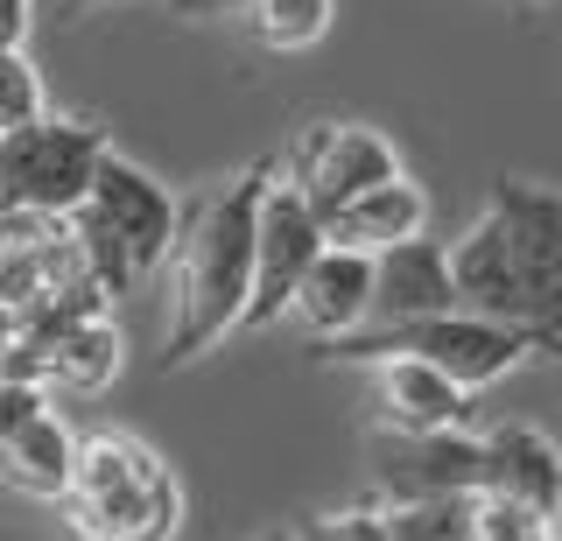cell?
Listing matches in <instances>:
<instances>
[{"label":"cell","instance_id":"8","mask_svg":"<svg viewBox=\"0 0 562 541\" xmlns=\"http://www.w3.org/2000/svg\"><path fill=\"white\" fill-rule=\"evenodd\" d=\"M316 253H324V218H316L303 204V190L281 183V169H274L268 198H260V233H254V295H246V317H239L233 338H254V330L289 317V303H295V289H303Z\"/></svg>","mask_w":562,"mask_h":541},{"label":"cell","instance_id":"22","mask_svg":"<svg viewBox=\"0 0 562 541\" xmlns=\"http://www.w3.org/2000/svg\"><path fill=\"white\" fill-rule=\"evenodd\" d=\"M35 113H43V84H35L29 57H22V49H0V134L22 127V120H35Z\"/></svg>","mask_w":562,"mask_h":541},{"label":"cell","instance_id":"18","mask_svg":"<svg viewBox=\"0 0 562 541\" xmlns=\"http://www.w3.org/2000/svg\"><path fill=\"white\" fill-rule=\"evenodd\" d=\"M246 22H254L260 49H316L330 36V0H246Z\"/></svg>","mask_w":562,"mask_h":541},{"label":"cell","instance_id":"2","mask_svg":"<svg viewBox=\"0 0 562 541\" xmlns=\"http://www.w3.org/2000/svg\"><path fill=\"white\" fill-rule=\"evenodd\" d=\"M64 534L70 541H169L183 520V485L127 429H92L78 436V464H70Z\"/></svg>","mask_w":562,"mask_h":541},{"label":"cell","instance_id":"17","mask_svg":"<svg viewBox=\"0 0 562 541\" xmlns=\"http://www.w3.org/2000/svg\"><path fill=\"white\" fill-rule=\"evenodd\" d=\"M113 373H120V330H113V317L70 324L64 338L49 345V359H43V387L49 394H105Z\"/></svg>","mask_w":562,"mask_h":541},{"label":"cell","instance_id":"19","mask_svg":"<svg viewBox=\"0 0 562 541\" xmlns=\"http://www.w3.org/2000/svg\"><path fill=\"white\" fill-rule=\"evenodd\" d=\"M394 541H479L471 528V493H429V499H401L380 506Z\"/></svg>","mask_w":562,"mask_h":541},{"label":"cell","instance_id":"21","mask_svg":"<svg viewBox=\"0 0 562 541\" xmlns=\"http://www.w3.org/2000/svg\"><path fill=\"white\" fill-rule=\"evenodd\" d=\"M295 541H394V528H386L380 499H366V506H345V514L303 520V528H295Z\"/></svg>","mask_w":562,"mask_h":541},{"label":"cell","instance_id":"29","mask_svg":"<svg viewBox=\"0 0 562 541\" xmlns=\"http://www.w3.org/2000/svg\"><path fill=\"white\" fill-rule=\"evenodd\" d=\"M555 528H562V514H555Z\"/></svg>","mask_w":562,"mask_h":541},{"label":"cell","instance_id":"14","mask_svg":"<svg viewBox=\"0 0 562 541\" xmlns=\"http://www.w3.org/2000/svg\"><path fill=\"white\" fill-rule=\"evenodd\" d=\"M415 233H429V198H422L408 177H386V183L366 190V198H351L324 218V239L330 247H351V253H380V247L415 239Z\"/></svg>","mask_w":562,"mask_h":541},{"label":"cell","instance_id":"24","mask_svg":"<svg viewBox=\"0 0 562 541\" xmlns=\"http://www.w3.org/2000/svg\"><path fill=\"white\" fill-rule=\"evenodd\" d=\"M183 22H225V14H246V0H169Z\"/></svg>","mask_w":562,"mask_h":541},{"label":"cell","instance_id":"26","mask_svg":"<svg viewBox=\"0 0 562 541\" xmlns=\"http://www.w3.org/2000/svg\"><path fill=\"white\" fill-rule=\"evenodd\" d=\"M14 324H22V309H14V303H0V352L14 345Z\"/></svg>","mask_w":562,"mask_h":541},{"label":"cell","instance_id":"12","mask_svg":"<svg viewBox=\"0 0 562 541\" xmlns=\"http://www.w3.org/2000/svg\"><path fill=\"white\" fill-rule=\"evenodd\" d=\"M289 317L310 330V345H330V338L366 330L373 324V253H351V247H330L324 239V253L310 260Z\"/></svg>","mask_w":562,"mask_h":541},{"label":"cell","instance_id":"27","mask_svg":"<svg viewBox=\"0 0 562 541\" xmlns=\"http://www.w3.org/2000/svg\"><path fill=\"white\" fill-rule=\"evenodd\" d=\"M506 8H514V14H527V8H541V0H506Z\"/></svg>","mask_w":562,"mask_h":541},{"label":"cell","instance_id":"4","mask_svg":"<svg viewBox=\"0 0 562 541\" xmlns=\"http://www.w3.org/2000/svg\"><path fill=\"white\" fill-rule=\"evenodd\" d=\"M380 352H415V359H429L436 373H450L457 387H492V380H506L514 365L535 352V338H527L520 324H499V317H479V309H436V317H422V324H401V330H351V338H330V345H316V359H330V365H366V359H380Z\"/></svg>","mask_w":562,"mask_h":541},{"label":"cell","instance_id":"13","mask_svg":"<svg viewBox=\"0 0 562 541\" xmlns=\"http://www.w3.org/2000/svg\"><path fill=\"white\" fill-rule=\"evenodd\" d=\"M485 450V478L479 493H499V499H520L535 514H562V450L541 436L535 422H492L479 436Z\"/></svg>","mask_w":562,"mask_h":541},{"label":"cell","instance_id":"7","mask_svg":"<svg viewBox=\"0 0 562 541\" xmlns=\"http://www.w3.org/2000/svg\"><path fill=\"white\" fill-rule=\"evenodd\" d=\"M274 162H281V183L303 190V204L316 218H330L338 204L366 198V190L386 183V177H401L394 142L373 134V127H359V120H310Z\"/></svg>","mask_w":562,"mask_h":541},{"label":"cell","instance_id":"15","mask_svg":"<svg viewBox=\"0 0 562 541\" xmlns=\"http://www.w3.org/2000/svg\"><path fill=\"white\" fill-rule=\"evenodd\" d=\"M450 282H457V303H464V309L499 317V324H520L514 260H506V239H499V218H492V212H479L471 233L450 247Z\"/></svg>","mask_w":562,"mask_h":541},{"label":"cell","instance_id":"10","mask_svg":"<svg viewBox=\"0 0 562 541\" xmlns=\"http://www.w3.org/2000/svg\"><path fill=\"white\" fill-rule=\"evenodd\" d=\"M366 365H373L380 429L429 436V429H471V422H479L471 387H457V380L436 373L429 359H415V352H380V359H366Z\"/></svg>","mask_w":562,"mask_h":541},{"label":"cell","instance_id":"25","mask_svg":"<svg viewBox=\"0 0 562 541\" xmlns=\"http://www.w3.org/2000/svg\"><path fill=\"white\" fill-rule=\"evenodd\" d=\"M57 8V22H85V14H99V8H120V0H49Z\"/></svg>","mask_w":562,"mask_h":541},{"label":"cell","instance_id":"9","mask_svg":"<svg viewBox=\"0 0 562 541\" xmlns=\"http://www.w3.org/2000/svg\"><path fill=\"white\" fill-rule=\"evenodd\" d=\"M479 478H485L479 429H429V436L380 429L373 436V499L380 506L429 499V493H479Z\"/></svg>","mask_w":562,"mask_h":541},{"label":"cell","instance_id":"16","mask_svg":"<svg viewBox=\"0 0 562 541\" xmlns=\"http://www.w3.org/2000/svg\"><path fill=\"white\" fill-rule=\"evenodd\" d=\"M70 464H78V436H70L49 408L0 443V478H8L14 493H29V499H64L70 493Z\"/></svg>","mask_w":562,"mask_h":541},{"label":"cell","instance_id":"20","mask_svg":"<svg viewBox=\"0 0 562 541\" xmlns=\"http://www.w3.org/2000/svg\"><path fill=\"white\" fill-rule=\"evenodd\" d=\"M471 528H479V541H562L549 514H535L520 499H499V493H471Z\"/></svg>","mask_w":562,"mask_h":541},{"label":"cell","instance_id":"28","mask_svg":"<svg viewBox=\"0 0 562 541\" xmlns=\"http://www.w3.org/2000/svg\"><path fill=\"white\" fill-rule=\"evenodd\" d=\"M268 541H295V528H289V534H268Z\"/></svg>","mask_w":562,"mask_h":541},{"label":"cell","instance_id":"5","mask_svg":"<svg viewBox=\"0 0 562 541\" xmlns=\"http://www.w3.org/2000/svg\"><path fill=\"white\" fill-rule=\"evenodd\" d=\"M105 127L70 113H35L0 134V212H49L70 218L105 162Z\"/></svg>","mask_w":562,"mask_h":541},{"label":"cell","instance_id":"23","mask_svg":"<svg viewBox=\"0 0 562 541\" xmlns=\"http://www.w3.org/2000/svg\"><path fill=\"white\" fill-rule=\"evenodd\" d=\"M43 408H49L43 387H29V380H0V443H8L14 429H29Z\"/></svg>","mask_w":562,"mask_h":541},{"label":"cell","instance_id":"11","mask_svg":"<svg viewBox=\"0 0 562 541\" xmlns=\"http://www.w3.org/2000/svg\"><path fill=\"white\" fill-rule=\"evenodd\" d=\"M436 309H457L450 247H436L429 233L380 247L373 253V324L366 330H401V324L436 317Z\"/></svg>","mask_w":562,"mask_h":541},{"label":"cell","instance_id":"3","mask_svg":"<svg viewBox=\"0 0 562 541\" xmlns=\"http://www.w3.org/2000/svg\"><path fill=\"white\" fill-rule=\"evenodd\" d=\"M176 218H183V204H176L140 162H127V155L105 148L99 177H92V190H85V204L70 212V239H78L85 268H92V282L105 295H127L134 282H148V274L169 260Z\"/></svg>","mask_w":562,"mask_h":541},{"label":"cell","instance_id":"1","mask_svg":"<svg viewBox=\"0 0 562 541\" xmlns=\"http://www.w3.org/2000/svg\"><path fill=\"white\" fill-rule=\"evenodd\" d=\"M274 155L246 162L239 177L198 190L176 218L169 247V330H162V365H190L211 345H225L246 317L254 295V233H260V198L274 183Z\"/></svg>","mask_w":562,"mask_h":541},{"label":"cell","instance_id":"6","mask_svg":"<svg viewBox=\"0 0 562 541\" xmlns=\"http://www.w3.org/2000/svg\"><path fill=\"white\" fill-rule=\"evenodd\" d=\"M485 212L499 218L506 260H514L520 330L535 338V352L562 359V190L527 183V177H499Z\"/></svg>","mask_w":562,"mask_h":541}]
</instances>
